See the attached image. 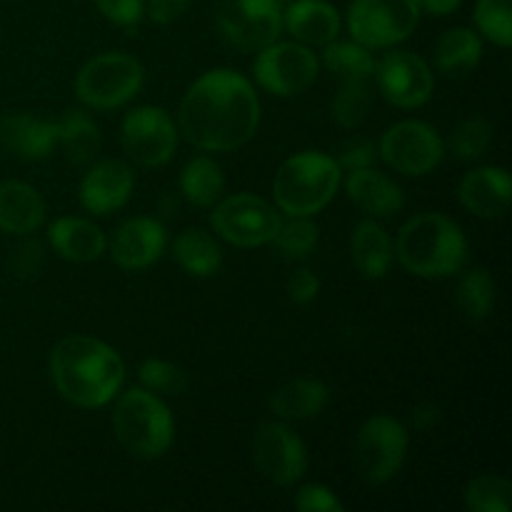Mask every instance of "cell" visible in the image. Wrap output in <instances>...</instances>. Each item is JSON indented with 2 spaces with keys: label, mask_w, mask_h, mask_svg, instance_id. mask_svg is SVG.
Here are the masks:
<instances>
[{
  "label": "cell",
  "mask_w": 512,
  "mask_h": 512,
  "mask_svg": "<svg viewBox=\"0 0 512 512\" xmlns=\"http://www.w3.org/2000/svg\"><path fill=\"white\" fill-rule=\"evenodd\" d=\"M410 423L415 425L418 430H428L433 428V425L440 423V408L435 403H418L413 408V413H410Z\"/></svg>",
  "instance_id": "obj_44"
},
{
  "label": "cell",
  "mask_w": 512,
  "mask_h": 512,
  "mask_svg": "<svg viewBox=\"0 0 512 512\" xmlns=\"http://www.w3.org/2000/svg\"><path fill=\"white\" fill-rule=\"evenodd\" d=\"M190 0H150L148 3V15L153 23L168 25L173 20H178L180 15L188 10Z\"/></svg>",
  "instance_id": "obj_43"
},
{
  "label": "cell",
  "mask_w": 512,
  "mask_h": 512,
  "mask_svg": "<svg viewBox=\"0 0 512 512\" xmlns=\"http://www.w3.org/2000/svg\"><path fill=\"white\" fill-rule=\"evenodd\" d=\"M300 512H343V503L323 485H305L295 498Z\"/></svg>",
  "instance_id": "obj_39"
},
{
  "label": "cell",
  "mask_w": 512,
  "mask_h": 512,
  "mask_svg": "<svg viewBox=\"0 0 512 512\" xmlns=\"http://www.w3.org/2000/svg\"><path fill=\"white\" fill-rule=\"evenodd\" d=\"M408 453V433L390 415L365 420L355 440V468L370 485L388 483L403 465Z\"/></svg>",
  "instance_id": "obj_8"
},
{
  "label": "cell",
  "mask_w": 512,
  "mask_h": 512,
  "mask_svg": "<svg viewBox=\"0 0 512 512\" xmlns=\"http://www.w3.org/2000/svg\"><path fill=\"white\" fill-rule=\"evenodd\" d=\"M323 63L328 70L345 80H365L375 73V58L360 43H328L323 53Z\"/></svg>",
  "instance_id": "obj_31"
},
{
  "label": "cell",
  "mask_w": 512,
  "mask_h": 512,
  "mask_svg": "<svg viewBox=\"0 0 512 512\" xmlns=\"http://www.w3.org/2000/svg\"><path fill=\"white\" fill-rule=\"evenodd\" d=\"M318 290H320V280L315 278L310 270H295L288 280V295L293 303L298 305H308L318 298Z\"/></svg>",
  "instance_id": "obj_40"
},
{
  "label": "cell",
  "mask_w": 512,
  "mask_h": 512,
  "mask_svg": "<svg viewBox=\"0 0 512 512\" xmlns=\"http://www.w3.org/2000/svg\"><path fill=\"white\" fill-rule=\"evenodd\" d=\"M512 185L503 168H478L460 183V203L478 218H503L510 208Z\"/></svg>",
  "instance_id": "obj_18"
},
{
  "label": "cell",
  "mask_w": 512,
  "mask_h": 512,
  "mask_svg": "<svg viewBox=\"0 0 512 512\" xmlns=\"http://www.w3.org/2000/svg\"><path fill=\"white\" fill-rule=\"evenodd\" d=\"M375 158H378V150H375L373 143H365V140H355V143L345 145L343 155H340L338 165L340 170H360L375 165Z\"/></svg>",
  "instance_id": "obj_41"
},
{
  "label": "cell",
  "mask_w": 512,
  "mask_h": 512,
  "mask_svg": "<svg viewBox=\"0 0 512 512\" xmlns=\"http://www.w3.org/2000/svg\"><path fill=\"white\" fill-rule=\"evenodd\" d=\"M253 460L263 478L275 485H293L308 465L303 440L283 423H263L255 430Z\"/></svg>",
  "instance_id": "obj_14"
},
{
  "label": "cell",
  "mask_w": 512,
  "mask_h": 512,
  "mask_svg": "<svg viewBox=\"0 0 512 512\" xmlns=\"http://www.w3.org/2000/svg\"><path fill=\"white\" fill-rule=\"evenodd\" d=\"M380 93L398 108H420L433 95L435 80L428 63L410 50H393L375 65Z\"/></svg>",
  "instance_id": "obj_15"
},
{
  "label": "cell",
  "mask_w": 512,
  "mask_h": 512,
  "mask_svg": "<svg viewBox=\"0 0 512 512\" xmlns=\"http://www.w3.org/2000/svg\"><path fill=\"white\" fill-rule=\"evenodd\" d=\"M353 263L365 278L378 280L388 273L390 260H393V245H390L388 233L380 228L373 220H363V223L355 228L353 243Z\"/></svg>",
  "instance_id": "obj_25"
},
{
  "label": "cell",
  "mask_w": 512,
  "mask_h": 512,
  "mask_svg": "<svg viewBox=\"0 0 512 512\" xmlns=\"http://www.w3.org/2000/svg\"><path fill=\"white\" fill-rule=\"evenodd\" d=\"M133 185V170L123 160H100L80 183V203L90 213L108 215L128 203Z\"/></svg>",
  "instance_id": "obj_17"
},
{
  "label": "cell",
  "mask_w": 512,
  "mask_h": 512,
  "mask_svg": "<svg viewBox=\"0 0 512 512\" xmlns=\"http://www.w3.org/2000/svg\"><path fill=\"white\" fill-rule=\"evenodd\" d=\"M40 263H43V248L38 243H25L15 250L13 255V268L20 278H30L40 270Z\"/></svg>",
  "instance_id": "obj_42"
},
{
  "label": "cell",
  "mask_w": 512,
  "mask_h": 512,
  "mask_svg": "<svg viewBox=\"0 0 512 512\" xmlns=\"http://www.w3.org/2000/svg\"><path fill=\"white\" fill-rule=\"evenodd\" d=\"M180 188H183L185 198L198 208H210L218 203L223 195L225 178L220 173V165L213 163L210 158H193L183 168L180 175Z\"/></svg>",
  "instance_id": "obj_29"
},
{
  "label": "cell",
  "mask_w": 512,
  "mask_h": 512,
  "mask_svg": "<svg viewBox=\"0 0 512 512\" xmlns=\"http://www.w3.org/2000/svg\"><path fill=\"white\" fill-rule=\"evenodd\" d=\"M483 43L468 28H453L440 35L435 45V65L445 75H465L480 63Z\"/></svg>",
  "instance_id": "obj_27"
},
{
  "label": "cell",
  "mask_w": 512,
  "mask_h": 512,
  "mask_svg": "<svg viewBox=\"0 0 512 512\" xmlns=\"http://www.w3.org/2000/svg\"><path fill=\"white\" fill-rule=\"evenodd\" d=\"M113 430L130 455L160 458L173 445V415L150 390H128L113 410Z\"/></svg>",
  "instance_id": "obj_5"
},
{
  "label": "cell",
  "mask_w": 512,
  "mask_h": 512,
  "mask_svg": "<svg viewBox=\"0 0 512 512\" xmlns=\"http://www.w3.org/2000/svg\"><path fill=\"white\" fill-rule=\"evenodd\" d=\"M168 245V233L163 225L153 218L125 220L113 235L110 255L115 263L125 270L150 268Z\"/></svg>",
  "instance_id": "obj_16"
},
{
  "label": "cell",
  "mask_w": 512,
  "mask_h": 512,
  "mask_svg": "<svg viewBox=\"0 0 512 512\" xmlns=\"http://www.w3.org/2000/svg\"><path fill=\"white\" fill-rule=\"evenodd\" d=\"M50 373L58 393L78 408H103L118 395L125 365L108 343L88 335H70L55 345Z\"/></svg>",
  "instance_id": "obj_2"
},
{
  "label": "cell",
  "mask_w": 512,
  "mask_h": 512,
  "mask_svg": "<svg viewBox=\"0 0 512 512\" xmlns=\"http://www.w3.org/2000/svg\"><path fill=\"white\" fill-rule=\"evenodd\" d=\"M213 228L228 243L238 248H258V245L273 243L280 228V215L273 205L250 193L230 195L215 208Z\"/></svg>",
  "instance_id": "obj_10"
},
{
  "label": "cell",
  "mask_w": 512,
  "mask_h": 512,
  "mask_svg": "<svg viewBox=\"0 0 512 512\" xmlns=\"http://www.w3.org/2000/svg\"><path fill=\"white\" fill-rule=\"evenodd\" d=\"M50 245L70 263H90L105 253V235L98 225L83 218H60L48 230Z\"/></svg>",
  "instance_id": "obj_23"
},
{
  "label": "cell",
  "mask_w": 512,
  "mask_h": 512,
  "mask_svg": "<svg viewBox=\"0 0 512 512\" xmlns=\"http://www.w3.org/2000/svg\"><path fill=\"white\" fill-rule=\"evenodd\" d=\"M475 23L480 33L498 43L500 48H510L512 43V13L510 0H478Z\"/></svg>",
  "instance_id": "obj_34"
},
{
  "label": "cell",
  "mask_w": 512,
  "mask_h": 512,
  "mask_svg": "<svg viewBox=\"0 0 512 512\" xmlns=\"http://www.w3.org/2000/svg\"><path fill=\"white\" fill-rule=\"evenodd\" d=\"M340 175L343 173H340L338 160L330 155L315 153V150L293 155L275 173V203L290 218L293 215L310 218L320 213L338 193Z\"/></svg>",
  "instance_id": "obj_4"
},
{
  "label": "cell",
  "mask_w": 512,
  "mask_h": 512,
  "mask_svg": "<svg viewBox=\"0 0 512 512\" xmlns=\"http://www.w3.org/2000/svg\"><path fill=\"white\" fill-rule=\"evenodd\" d=\"M173 255L180 268L188 270L195 278H210V275L218 273L220 263H223V253H220L218 243L198 228L183 230L175 238Z\"/></svg>",
  "instance_id": "obj_26"
},
{
  "label": "cell",
  "mask_w": 512,
  "mask_h": 512,
  "mask_svg": "<svg viewBox=\"0 0 512 512\" xmlns=\"http://www.w3.org/2000/svg\"><path fill=\"white\" fill-rule=\"evenodd\" d=\"M58 143V123L33 115H0V148L23 160H43Z\"/></svg>",
  "instance_id": "obj_19"
},
{
  "label": "cell",
  "mask_w": 512,
  "mask_h": 512,
  "mask_svg": "<svg viewBox=\"0 0 512 512\" xmlns=\"http://www.w3.org/2000/svg\"><path fill=\"white\" fill-rule=\"evenodd\" d=\"M345 193L358 208H363L370 215H378V218L398 213L405 203L400 185L373 168L348 170Z\"/></svg>",
  "instance_id": "obj_21"
},
{
  "label": "cell",
  "mask_w": 512,
  "mask_h": 512,
  "mask_svg": "<svg viewBox=\"0 0 512 512\" xmlns=\"http://www.w3.org/2000/svg\"><path fill=\"white\" fill-rule=\"evenodd\" d=\"M95 5L110 23L120 28L133 30L143 18V0H95Z\"/></svg>",
  "instance_id": "obj_38"
},
{
  "label": "cell",
  "mask_w": 512,
  "mask_h": 512,
  "mask_svg": "<svg viewBox=\"0 0 512 512\" xmlns=\"http://www.w3.org/2000/svg\"><path fill=\"white\" fill-rule=\"evenodd\" d=\"M58 143L63 145L68 160L85 165L98 155L100 130L85 113H80V110H68L65 118L58 123Z\"/></svg>",
  "instance_id": "obj_28"
},
{
  "label": "cell",
  "mask_w": 512,
  "mask_h": 512,
  "mask_svg": "<svg viewBox=\"0 0 512 512\" xmlns=\"http://www.w3.org/2000/svg\"><path fill=\"white\" fill-rule=\"evenodd\" d=\"M283 25L305 45H328L340 33V15L325 0H295L285 8Z\"/></svg>",
  "instance_id": "obj_20"
},
{
  "label": "cell",
  "mask_w": 512,
  "mask_h": 512,
  "mask_svg": "<svg viewBox=\"0 0 512 512\" xmlns=\"http://www.w3.org/2000/svg\"><path fill=\"white\" fill-rule=\"evenodd\" d=\"M455 303L468 323H483L495 303V285L488 270L478 268L465 273L458 285V293H455Z\"/></svg>",
  "instance_id": "obj_30"
},
{
  "label": "cell",
  "mask_w": 512,
  "mask_h": 512,
  "mask_svg": "<svg viewBox=\"0 0 512 512\" xmlns=\"http://www.w3.org/2000/svg\"><path fill=\"white\" fill-rule=\"evenodd\" d=\"M258 123V95L235 70H210L195 80L178 113L183 138L210 153H225L245 145L258 130Z\"/></svg>",
  "instance_id": "obj_1"
},
{
  "label": "cell",
  "mask_w": 512,
  "mask_h": 512,
  "mask_svg": "<svg viewBox=\"0 0 512 512\" xmlns=\"http://www.w3.org/2000/svg\"><path fill=\"white\" fill-rule=\"evenodd\" d=\"M415 3H418V8L428 10L433 15H448L458 10L463 0H415Z\"/></svg>",
  "instance_id": "obj_45"
},
{
  "label": "cell",
  "mask_w": 512,
  "mask_h": 512,
  "mask_svg": "<svg viewBox=\"0 0 512 512\" xmlns=\"http://www.w3.org/2000/svg\"><path fill=\"white\" fill-rule=\"evenodd\" d=\"M465 505L473 512H508L512 485L500 475H480L465 488Z\"/></svg>",
  "instance_id": "obj_32"
},
{
  "label": "cell",
  "mask_w": 512,
  "mask_h": 512,
  "mask_svg": "<svg viewBox=\"0 0 512 512\" xmlns=\"http://www.w3.org/2000/svg\"><path fill=\"white\" fill-rule=\"evenodd\" d=\"M398 258L418 278H448L465 265L468 243L458 223L440 213H423L400 230Z\"/></svg>",
  "instance_id": "obj_3"
},
{
  "label": "cell",
  "mask_w": 512,
  "mask_h": 512,
  "mask_svg": "<svg viewBox=\"0 0 512 512\" xmlns=\"http://www.w3.org/2000/svg\"><path fill=\"white\" fill-rule=\"evenodd\" d=\"M253 75L260 88L288 98L303 93L318 78V58L298 43H270L255 58Z\"/></svg>",
  "instance_id": "obj_11"
},
{
  "label": "cell",
  "mask_w": 512,
  "mask_h": 512,
  "mask_svg": "<svg viewBox=\"0 0 512 512\" xmlns=\"http://www.w3.org/2000/svg\"><path fill=\"white\" fill-rule=\"evenodd\" d=\"M218 28L240 50H263L283 30L280 0H220Z\"/></svg>",
  "instance_id": "obj_9"
},
{
  "label": "cell",
  "mask_w": 512,
  "mask_h": 512,
  "mask_svg": "<svg viewBox=\"0 0 512 512\" xmlns=\"http://www.w3.org/2000/svg\"><path fill=\"white\" fill-rule=\"evenodd\" d=\"M273 243L278 245V250L288 260H303L308 258L310 250L318 243V228H315L313 220L303 218V215H293V220L280 223Z\"/></svg>",
  "instance_id": "obj_33"
},
{
  "label": "cell",
  "mask_w": 512,
  "mask_h": 512,
  "mask_svg": "<svg viewBox=\"0 0 512 512\" xmlns=\"http://www.w3.org/2000/svg\"><path fill=\"white\" fill-rule=\"evenodd\" d=\"M123 148L143 168H158L173 158L178 148V130L163 108L143 105L125 115Z\"/></svg>",
  "instance_id": "obj_12"
},
{
  "label": "cell",
  "mask_w": 512,
  "mask_h": 512,
  "mask_svg": "<svg viewBox=\"0 0 512 512\" xmlns=\"http://www.w3.org/2000/svg\"><path fill=\"white\" fill-rule=\"evenodd\" d=\"M138 378L150 393H165V395H180L188 388V378H185L183 370L173 363H165V360L150 358L140 365Z\"/></svg>",
  "instance_id": "obj_36"
},
{
  "label": "cell",
  "mask_w": 512,
  "mask_h": 512,
  "mask_svg": "<svg viewBox=\"0 0 512 512\" xmlns=\"http://www.w3.org/2000/svg\"><path fill=\"white\" fill-rule=\"evenodd\" d=\"M490 138H493V128L488 120L470 118L455 130L453 135V150L460 160H478L480 155L488 150Z\"/></svg>",
  "instance_id": "obj_37"
},
{
  "label": "cell",
  "mask_w": 512,
  "mask_h": 512,
  "mask_svg": "<svg viewBox=\"0 0 512 512\" xmlns=\"http://www.w3.org/2000/svg\"><path fill=\"white\" fill-rule=\"evenodd\" d=\"M370 108V93L363 80H345L340 93L333 100V118L343 128H358Z\"/></svg>",
  "instance_id": "obj_35"
},
{
  "label": "cell",
  "mask_w": 512,
  "mask_h": 512,
  "mask_svg": "<svg viewBox=\"0 0 512 512\" xmlns=\"http://www.w3.org/2000/svg\"><path fill=\"white\" fill-rule=\"evenodd\" d=\"M420 20L415 0H353L348 28L355 43L365 48H390L403 43Z\"/></svg>",
  "instance_id": "obj_7"
},
{
  "label": "cell",
  "mask_w": 512,
  "mask_h": 512,
  "mask_svg": "<svg viewBox=\"0 0 512 512\" xmlns=\"http://www.w3.org/2000/svg\"><path fill=\"white\" fill-rule=\"evenodd\" d=\"M45 220V203L38 190L20 180H0V230L28 235Z\"/></svg>",
  "instance_id": "obj_22"
},
{
  "label": "cell",
  "mask_w": 512,
  "mask_h": 512,
  "mask_svg": "<svg viewBox=\"0 0 512 512\" xmlns=\"http://www.w3.org/2000/svg\"><path fill=\"white\" fill-rule=\"evenodd\" d=\"M380 158L403 175H425L443 158V140L430 125L403 120L383 135Z\"/></svg>",
  "instance_id": "obj_13"
},
{
  "label": "cell",
  "mask_w": 512,
  "mask_h": 512,
  "mask_svg": "<svg viewBox=\"0 0 512 512\" xmlns=\"http://www.w3.org/2000/svg\"><path fill=\"white\" fill-rule=\"evenodd\" d=\"M328 405V388L315 378H298L285 383L268 400V408L280 420L315 418Z\"/></svg>",
  "instance_id": "obj_24"
},
{
  "label": "cell",
  "mask_w": 512,
  "mask_h": 512,
  "mask_svg": "<svg viewBox=\"0 0 512 512\" xmlns=\"http://www.w3.org/2000/svg\"><path fill=\"white\" fill-rule=\"evenodd\" d=\"M143 65L125 53H103L88 60L75 78V93L90 108H118L138 95Z\"/></svg>",
  "instance_id": "obj_6"
}]
</instances>
